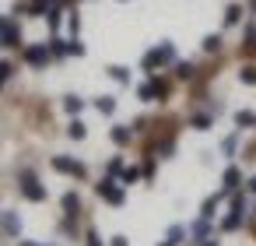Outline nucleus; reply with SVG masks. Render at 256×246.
Returning <instances> with one entry per match:
<instances>
[{
	"mask_svg": "<svg viewBox=\"0 0 256 246\" xmlns=\"http://www.w3.org/2000/svg\"><path fill=\"white\" fill-rule=\"evenodd\" d=\"M162 246H172V242H162Z\"/></svg>",
	"mask_w": 256,
	"mask_h": 246,
	"instance_id": "e433bc0d",
	"label": "nucleus"
},
{
	"mask_svg": "<svg viewBox=\"0 0 256 246\" xmlns=\"http://www.w3.org/2000/svg\"><path fill=\"white\" fill-rule=\"evenodd\" d=\"M242 218H246V200H242V197H232V211H228V218L221 221V228H224V232H235V228L242 225Z\"/></svg>",
	"mask_w": 256,
	"mask_h": 246,
	"instance_id": "39448f33",
	"label": "nucleus"
},
{
	"mask_svg": "<svg viewBox=\"0 0 256 246\" xmlns=\"http://www.w3.org/2000/svg\"><path fill=\"white\" fill-rule=\"evenodd\" d=\"M78 207H81V197H78V193H67V197H64V211H67V214H74Z\"/></svg>",
	"mask_w": 256,
	"mask_h": 246,
	"instance_id": "a211bd4d",
	"label": "nucleus"
},
{
	"mask_svg": "<svg viewBox=\"0 0 256 246\" xmlns=\"http://www.w3.org/2000/svg\"><path fill=\"white\" fill-rule=\"evenodd\" d=\"M112 246H130V242H126V235H112Z\"/></svg>",
	"mask_w": 256,
	"mask_h": 246,
	"instance_id": "7c9ffc66",
	"label": "nucleus"
},
{
	"mask_svg": "<svg viewBox=\"0 0 256 246\" xmlns=\"http://www.w3.org/2000/svg\"><path fill=\"white\" fill-rule=\"evenodd\" d=\"M238 22H242V8H238V4H232V8L224 11V25H238Z\"/></svg>",
	"mask_w": 256,
	"mask_h": 246,
	"instance_id": "2eb2a0df",
	"label": "nucleus"
},
{
	"mask_svg": "<svg viewBox=\"0 0 256 246\" xmlns=\"http://www.w3.org/2000/svg\"><path fill=\"white\" fill-rule=\"evenodd\" d=\"M221 197H224V193L207 197V200H204V207H200V218H207V221H210V218H214V211H218V204H221Z\"/></svg>",
	"mask_w": 256,
	"mask_h": 246,
	"instance_id": "9d476101",
	"label": "nucleus"
},
{
	"mask_svg": "<svg viewBox=\"0 0 256 246\" xmlns=\"http://www.w3.org/2000/svg\"><path fill=\"white\" fill-rule=\"evenodd\" d=\"M176 74H179L182 81H190V78H193V64H176Z\"/></svg>",
	"mask_w": 256,
	"mask_h": 246,
	"instance_id": "5701e85b",
	"label": "nucleus"
},
{
	"mask_svg": "<svg viewBox=\"0 0 256 246\" xmlns=\"http://www.w3.org/2000/svg\"><path fill=\"white\" fill-rule=\"evenodd\" d=\"M249 193H256V176H252V179H249Z\"/></svg>",
	"mask_w": 256,
	"mask_h": 246,
	"instance_id": "473e14b6",
	"label": "nucleus"
},
{
	"mask_svg": "<svg viewBox=\"0 0 256 246\" xmlns=\"http://www.w3.org/2000/svg\"><path fill=\"white\" fill-rule=\"evenodd\" d=\"M67 53H70V57H84V43H81V39H70V43H67Z\"/></svg>",
	"mask_w": 256,
	"mask_h": 246,
	"instance_id": "4be33fe9",
	"label": "nucleus"
},
{
	"mask_svg": "<svg viewBox=\"0 0 256 246\" xmlns=\"http://www.w3.org/2000/svg\"><path fill=\"white\" fill-rule=\"evenodd\" d=\"M106 172H109V176H123V158H112Z\"/></svg>",
	"mask_w": 256,
	"mask_h": 246,
	"instance_id": "a878e982",
	"label": "nucleus"
},
{
	"mask_svg": "<svg viewBox=\"0 0 256 246\" xmlns=\"http://www.w3.org/2000/svg\"><path fill=\"white\" fill-rule=\"evenodd\" d=\"M109 74H112V81H120V85H126V81H130V71H126V67H120V64H116V67H109Z\"/></svg>",
	"mask_w": 256,
	"mask_h": 246,
	"instance_id": "dca6fc26",
	"label": "nucleus"
},
{
	"mask_svg": "<svg viewBox=\"0 0 256 246\" xmlns=\"http://www.w3.org/2000/svg\"><path fill=\"white\" fill-rule=\"evenodd\" d=\"M0 225H4V232H11V235H18L22 232V221L11 214V211H4V218H0Z\"/></svg>",
	"mask_w": 256,
	"mask_h": 246,
	"instance_id": "f8f14e48",
	"label": "nucleus"
},
{
	"mask_svg": "<svg viewBox=\"0 0 256 246\" xmlns=\"http://www.w3.org/2000/svg\"><path fill=\"white\" fill-rule=\"evenodd\" d=\"M64 109H67V113H70V116H78V113H81V109H84V102H81V99H78V95H67V99H64Z\"/></svg>",
	"mask_w": 256,
	"mask_h": 246,
	"instance_id": "ddd939ff",
	"label": "nucleus"
},
{
	"mask_svg": "<svg viewBox=\"0 0 256 246\" xmlns=\"http://www.w3.org/2000/svg\"><path fill=\"white\" fill-rule=\"evenodd\" d=\"M235 127H238V130H246V127H256V113H249V109H238V113H235Z\"/></svg>",
	"mask_w": 256,
	"mask_h": 246,
	"instance_id": "9b49d317",
	"label": "nucleus"
},
{
	"mask_svg": "<svg viewBox=\"0 0 256 246\" xmlns=\"http://www.w3.org/2000/svg\"><path fill=\"white\" fill-rule=\"evenodd\" d=\"M50 60H53L50 46H28V50H25V64H28V67H46Z\"/></svg>",
	"mask_w": 256,
	"mask_h": 246,
	"instance_id": "423d86ee",
	"label": "nucleus"
},
{
	"mask_svg": "<svg viewBox=\"0 0 256 246\" xmlns=\"http://www.w3.org/2000/svg\"><path fill=\"white\" fill-rule=\"evenodd\" d=\"M172 60H176V46H172V43H162V46H154V50L144 57V71H154V67L172 64Z\"/></svg>",
	"mask_w": 256,
	"mask_h": 246,
	"instance_id": "f03ea898",
	"label": "nucleus"
},
{
	"mask_svg": "<svg viewBox=\"0 0 256 246\" xmlns=\"http://www.w3.org/2000/svg\"><path fill=\"white\" fill-rule=\"evenodd\" d=\"M112 141L116 144H130V127H112Z\"/></svg>",
	"mask_w": 256,
	"mask_h": 246,
	"instance_id": "f3484780",
	"label": "nucleus"
},
{
	"mask_svg": "<svg viewBox=\"0 0 256 246\" xmlns=\"http://www.w3.org/2000/svg\"><path fill=\"white\" fill-rule=\"evenodd\" d=\"M252 11H256V0H252Z\"/></svg>",
	"mask_w": 256,
	"mask_h": 246,
	"instance_id": "c9c22d12",
	"label": "nucleus"
},
{
	"mask_svg": "<svg viewBox=\"0 0 256 246\" xmlns=\"http://www.w3.org/2000/svg\"><path fill=\"white\" fill-rule=\"evenodd\" d=\"M88 246H102V239H98V232H88Z\"/></svg>",
	"mask_w": 256,
	"mask_h": 246,
	"instance_id": "c756f323",
	"label": "nucleus"
},
{
	"mask_svg": "<svg viewBox=\"0 0 256 246\" xmlns=\"http://www.w3.org/2000/svg\"><path fill=\"white\" fill-rule=\"evenodd\" d=\"M11 71H14V67H11L8 60H0V88H4V81L11 78Z\"/></svg>",
	"mask_w": 256,
	"mask_h": 246,
	"instance_id": "b1692460",
	"label": "nucleus"
},
{
	"mask_svg": "<svg viewBox=\"0 0 256 246\" xmlns=\"http://www.w3.org/2000/svg\"><path fill=\"white\" fill-rule=\"evenodd\" d=\"M4 25H8V18H0V43H4Z\"/></svg>",
	"mask_w": 256,
	"mask_h": 246,
	"instance_id": "2f4dec72",
	"label": "nucleus"
},
{
	"mask_svg": "<svg viewBox=\"0 0 256 246\" xmlns=\"http://www.w3.org/2000/svg\"><path fill=\"white\" fill-rule=\"evenodd\" d=\"M204 246H218V242H210V239H204Z\"/></svg>",
	"mask_w": 256,
	"mask_h": 246,
	"instance_id": "72a5a7b5",
	"label": "nucleus"
},
{
	"mask_svg": "<svg viewBox=\"0 0 256 246\" xmlns=\"http://www.w3.org/2000/svg\"><path fill=\"white\" fill-rule=\"evenodd\" d=\"M18 43H22V32H18L14 22H8L4 25V43H0V46H18Z\"/></svg>",
	"mask_w": 256,
	"mask_h": 246,
	"instance_id": "6e6552de",
	"label": "nucleus"
},
{
	"mask_svg": "<svg viewBox=\"0 0 256 246\" xmlns=\"http://www.w3.org/2000/svg\"><path fill=\"white\" fill-rule=\"evenodd\" d=\"M238 183H242V172H238L235 165H232V169H224V190H221V193H235V186H238Z\"/></svg>",
	"mask_w": 256,
	"mask_h": 246,
	"instance_id": "0eeeda50",
	"label": "nucleus"
},
{
	"mask_svg": "<svg viewBox=\"0 0 256 246\" xmlns=\"http://www.w3.org/2000/svg\"><path fill=\"white\" fill-rule=\"evenodd\" d=\"M84 134H88V127H84L81 120H74V123L67 127V137H74V141H84Z\"/></svg>",
	"mask_w": 256,
	"mask_h": 246,
	"instance_id": "4468645a",
	"label": "nucleus"
},
{
	"mask_svg": "<svg viewBox=\"0 0 256 246\" xmlns=\"http://www.w3.org/2000/svg\"><path fill=\"white\" fill-rule=\"evenodd\" d=\"M179 239H182V228H179V225H176V228H168V242H172V246H176V242H179Z\"/></svg>",
	"mask_w": 256,
	"mask_h": 246,
	"instance_id": "cd10ccee",
	"label": "nucleus"
},
{
	"mask_svg": "<svg viewBox=\"0 0 256 246\" xmlns=\"http://www.w3.org/2000/svg\"><path fill=\"white\" fill-rule=\"evenodd\" d=\"M22 246H39V242H22Z\"/></svg>",
	"mask_w": 256,
	"mask_h": 246,
	"instance_id": "f704fd0d",
	"label": "nucleus"
},
{
	"mask_svg": "<svg viewBox=\"0 0 256 246\" xmlns=\"http://www.w3.org/2000/svg\"><path fill=\"white\" fill-rule=\"evenodd\" d=\"M137 176H140V172H137V169H123V183H134V179H137Z\"/></svg>",
	"mask_w": 256,
	"mask_h": 246,
	"instance_id": "c85d7f7f",
	"label": "nucleus"
},
{
	"mask_svg": "<svg viewBox=\"0 0 256 246\" xmlns=\"http://www.w3.org/2000/svg\"><path fill=\"white\" fill-rule=\"evenodd\" d=\"M193 127H196V130H207V127H210V116L196 113V116H193Z\"/></svg>",
	"mask_w": 256,
	"mask_h": 246,
	"instance_id": "393cba45",
	"label": "nucleus"
},
{
	"mask_svg": "<svg viewBox=\"0 0 256 246\" xmlns=\"http://www.w3.org/2000/svg\"><path fill=\"white\" fill-rule=\"evenodd\" d=\"M193 235H196V239H204V235H207V218H200V221L193 225Z\"/></svg>",
	"mask_w": 256,
	"mask_h": 246,
	"instance_id": "bb28decb",
	"label": "nucleus"
},
{
	"mask_svg": "<svg viewBox=\"0 0 256 246\" xmlns=\"http://www.w3.org/2000/svg\"><path fill=\"white\" fill-rule=\"evenodd\" d=\"M238 81L242 85H256V67H242L238 71Z\"/></svg>",
	"mask_w": 256,
	"mask_h": 246,
	"instance_id": "412c9836",
	"label": "nucleus"
},
{
	"mask_svg": "<svg viewBox=\"0 0 256 246\" xmlns=\"http://www.w3.org/2000/svg\"><path fill=\"white\" fill-rule=\"evenodd\" d=\"M50 53H53L56 60H60V57H70V53H67V43H60V39H53V43H50Z\"/></svg>",
	"mask_w": 256,
	"mask_h": 246,
	"instance_id": "aec40b11",
	"label": "nucleus"
},
{
	"mask_svg": "<svg viewBox=\"0 0 256 246\" xmlns=\"http://www.w3.org/2000/svg\"><path fill=\"white\" fill-rule=\"evenodd\" d=\"M53 169L64 172V176H74V179H84V176H88L84 162H78V158H70V155H56V158H53Z\"/></svg>",
	"mask_w": 256,
	"mask_h": 246,
	"instance_id": "20e7f679",
	"label": "nucleus"
},
{
	"mask_svg": "<svg viewBox=\"0 0 256 246\" xmlns=\"http://www.w3.org/2000/svg\"><path fill=\"white\" fill-rule=\"evenodd\" d=\"M18 183H22V193H25L28 200H36V204L46 200V186L39 183V176H36L32 169H22V172H18Z\"/></svg>",
	"mask_w": 256,
	"mask_h": 246,
	"instance_id": "f257e3e1",
	"label": "nucleus"
},
{
	"mask_svg": "<svg viewBox=\"0 0 256 246\" xmlns=\"http://www.w3.org/2000/svg\"><path fill=\"white\" fill-rule=\"evenodd\" d=\"M221 50V36H207L204 39V53H218Z\"/></svg>",
	"mask_w": 256,
	"mask_h": 246,
	"instance_id": "6ab92c4d",
	"label": "nucleus"
},
{
	"mask_svg": "<svg viewBox=\"0 0 256 246\" xmlns=\"http://www.w3.org/2000/svg\"><path fill=\"white\" fill-rule=\"evenodd\" d=\"M95 109H98L102 116H112V113H116V99H112V95H98V99H95Z\"/></svg>",
	"mask_w": 256,
	"mask_h": 246,
	"instance_id": "1a4fd4ad",
	"label": "nucleus"
},
{
	"mask_svg": "<svg viewBox=\"0 0 256 246\" xmlns=\"http://www.w3.org/2000/svg\"><path fill=\"white\" fill-rule=\"evenodd\" d=\"M95 190H98V197H102L106 204H112V207H120V204L126 200V193H123V186H120V183H116L112 176H106V179H102V183H98Z\"/></svg>",
	"mask_w": 256,
	"mask_h": 246,
	"instance_id": "7ed1b4c3",
	"label": "nucleus"
}]
</instances>
